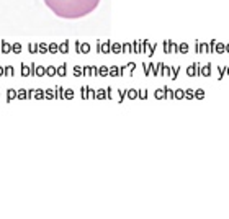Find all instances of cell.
I'll return each mask as SVG.
<instances>
[{
  "label": "cell",
  "mask_w": 229,
  "mask_h": 219,
  "mask_svg": "<svg viewBox=\"0 0 229 219\" xmlns=\"http://www.w3.org/2000/svg\"><path fill=\"white\" fill-rule=\"evenodd\" d=\"M46 7L59 18L79 20L90 15L100 0H44Z\"/></svg>",
  "instance_id": "obj_1"
}]
</instances>
